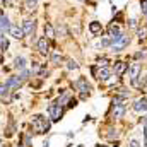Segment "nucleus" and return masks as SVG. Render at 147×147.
<instances>
[{
	"mask_svg": "<svg viewBox=\"0 0 147 147\" xmlns=\"http://www.w3.org/2000/svg\"><path fill=\"white\" fill-rule=\"evenodd\" d=\"M48 113H50V118H51V121H58L60 118H62V105L57 101V103H51L50 106H48Z\"/></svg>",
	"mask_w": 147,
	"mask_h": 147,
	"instance_id": "obj_4",
	"label": "nucleus"
},
{
	"mask_svg": "<svg viewBox=\"0 0 147 147\" xmlns=\"http://www.w3.org/2000/svg\"><path fill=\"white\" fill-rule=\"evenodd\" d=\"M9 92H10V89L7 87V84H0V99L9 101Z\"/></svg>",
	"mask_w": 147,
	"mask_h": 147,
	"instance_id": "obj_16",
	"label": "nucleus"
},
{
	"mask_svg": "<svg viewBox=\"0 0 147 147\" xmlns=\"http://www.w3.org/2000/svg\"><path fill=\"white\" fill-rule=\"evenodd\" d=\"M128 43H130V38L127 36V34H123V33H121L120 36H118L115 41H113V43H111L110 46H111V50H113V51H121V50H123Z\"/></svg>",
	"mask_w": 147,
	"mask_h": 147,
	"instance_id": "obj_2",
	"label": "nucleus"
},
{
	"mask_svg": "<svg viewBox=\"0 0 147 147\" xmlns=\"http://www.w3.org/2000/svg\"><path fill=\"white\" fill-rule=\"evenodd\" d=\"M99 67H108V60L106 58H101L99 60Z\"/></svg>",
	"mask_w": 147,
	"mask_h": 147,
	"instance_id": "obj_27",
	"label": "nucleus"
},
{
	"mask_svg": "<svg viewBox=\"0 0 147 147\" xmlns=\"http://www.w3.org/2000/svg\"><path fill=\"white\" fill-rule=\"evenodd\" d=\"M9 28H10L9 19H7L5 16H2V17H0V31H2V33H5V31H9Z\"/></svg>",
	"mask_w": 147,
	"mask_h": 147,
	"instance_id": "obj_19",
	"label": "nucleus"
},
{
	"mask_svg": "<svg viewBox=\"0 0 147 147\" xmlns=\"http://www.w3.org/2000/svg\"><path fill=\"white\" fill-rule=\"evenodd\" d=\"M134 111H137V113L147 111V99L146 98H140V99H137V101L134 103Z\"/></svg>",
	"mask_w": 147,
	"mask_h": 147,
	"instance_id": "obj_11",
	"label": "nucleus"
},
{
	"mask_svg": "<svg viewBox=\"0 0 147 147\" xmlns=\"http://www.w3.org/2000/svg\"><path fill=\"white\" fill-rule=\"evenodd\" d=\"M19 77H21V80H28L29 79V70H19Z\"/></svg>",
	"mask_w": 147,
	"mask_h": 147,
	"instance_id": "obj_24",
	"label": "nucleus"
},
{
	"mask_svg": "<svg viewBox=\"0 0 147 147\" xmlns=\"http://www.w3.org/2000/svg\"><path fill=\"white\" fill-rule=\"evenodd\" d=\"M89 31H91L94 36L101 34V33H103V26H101V22H98V21H92V22L89 24Z\"/></svg>",
	"mask_w": 147,
	"mask_h": 147,
	"instance_id": "obj_14",
	"label": "nucleus"
},
{
	"mask_svg": "<svg viewBox=\"0 0 147 147\" xmlns=\"http://www.w3.org/2000/svg\"><path fill=\"white\" fill-rule=\"evenodd\" d=\"M130 147H140V146H139L137 140H132V142H130Z\"/></svg>",
	"mask_w": 147,
	"mask_h": 147,
	"instance_id": "obj_29",
	"label": "nucleus"
},
{
	"mask_svg": "<svg viewBox=\"0 0 147 147\" xmlns=\"http://www.w3.org/2000/svg\"><path fill=\"white\" fill-rule=\"evenodd\" d=\"M75 105H77V101H75V99H69V105H67V106H69V108H74Z\"/></svg>",
	"mask_w": 147,
	"mask_h": 147,
	"instance_id": "obj_28",
	"label": "nucleus"
},
{
	"mask_svg": "<svg viewBox=\"0 0 147 147\" xmlns=\"http://www.w3.org/2000/svg\"><path fill=\"white\" fill-rule=\"evenodd\" d=\"M144 135H146V139H147V123L144 125Z\"/></svg>",
	"mask_w": 147,
	"mask_h": 147,
	"instance_id": "obj_30",
	"label": "nucleus"
},
{
	"mask_svg": "<svg viewBox=\"0 0 147 147\" xmlns=\"http://www.w3.org/2000/svg\"><path fill=\"white\" fill-rule=\"evenodd\" d=\"M22 31H24V34H33V31H34V21L26 19L24 24H22Z\"/></svg>",
	"mask_w": 147,
	"mask_h": 147,
	"instance_id": "obj_15",
	"label": "nucleus"
},
{
	"mask_svg": "<svg viewBox=\"0 0 147 147\" xmlns=\"http://www.w3.org/2000/svg\"><path fill=\"white\" fill-rule=\"evenodd\" d=\"M0 48L2 50H7L9 48V39L3 36V34H0Z\"/></svg>",
	"mask_w": 147,
	"mask_h": 147,
	"instance_id": "obj_22",
	"label": "nucleus"
},
{
	"mask_svg": "<svg viewBox=\"0 0 147 147\" xmlns=\"http://www.w3.org/2000/svg\"><path fill=\"white\" fill-rule=\"evenodd\" d=\"M67 69L69 70H77L79 69V63L75 60H67Z\"/></svg>",
	"mask_w": 147,
	"mask_h": 147,
	"instance_id": "obj_23",
	"label": "nucleus"
},
{
	"mask_svg": "<svg viewBox=\"0 0 147 147\" xmlns=\"http://www.w3.org/2000/svg\"><path fill=\"white\" fill-rule=\"evenodd\" d=\"M113 118H121L125 115V105H123V98H115L113 99Z\"/></svg>",
	"mask_w": 147,
	"mask_h": 147,
	"instance_id": "obj_3",
	"label": "nucleus"
},
{
	"mask_svg": "<svg viewBox=\"0 0 147 147\" xmlns=\"http://www.w3.org/2000/svg\"><path fill=\"white\" fill-rule=\"evenodd\" d=\"M137 36H139L140 41H142V39H146V38H147V28H139V29H137Z\"/></svg>",
	"mask_w": 147,
	"mask_h": 147,
	"instance_id": "obj_21",
	"label": "nucleus"
},
{
	"mask_svg": "<svg viewBox=\"0 0 147 147\" xmlns=\"http://www.w3.org/2000/svg\"><path fill=\"white\" fill-rule=\"evenodd\" d=\"M50 60H51V63H60L63 58H62V55H60L58 51H53V53H51V57H50Z\"/></svg>",
	"mask_w": 147,
	"mask_h": 147,
	"instance_id": "obj_20",
	"label": "nucleus"
},
{
	"mask_svg": "<svg viewBox=\"0 0 147 147\" xmlns=\"http://www.w3.org/2000/svg\"><path fill=\"white\" fill-rule=\"evenodd\" d=\"M110 75H111V70L108 67H101L99 72H96V79H99V80H108Z\"/></svg>",
	"mask_w": 147,
	"mask_h": 147,
	"instance_id": "obj_13",
	"label": "nucleus"
},
{
	"mask_svg": "<svg viewBox=\"0 0 147 147\" xmlns=\"http://www.w3.org/2000/svg\"><path fill=\"white\" fill-rule=\"evenodd\" d=\"M2 16H3V12H2V9H0V17H2Z\"/></svg>",
	"mask_w": 147,
	"mask_h": 147,
	"instance_id": "obj_32",
	"label": "nucleus"
},
{
	"mask_svg": "<svg viewBox=\"0 0 147 147\" xmlns=\"http://www.w3.org/2000/svg\"><path fill=\"white\" fill-rule=\"evenodd\" d=\"M108 132H110V134H108V139H111V140H113V139H116V137H118V134H116V130H115V128H110V130H108Z\"/></svg>",
	"mask_w": 147,
	"mask_h": 147,
	"instance_id": "obj_25",
	"label": "nucleus"
},
{
	"mask_svg": "<svg viewBox=\"0 0 147 147\" xmlns=\"http://www.w3.org/2000/svg\"><path fill=\"white\" fill-rule=\"evenodd\" d=\"M130 80H132V86H135V87H139V77H140V63H134L132 65V69H130Z\"/></svg>",
	"mask_w": 147,
	"mask_h": 147,
	"instance_id": "obj_6",
	"label": "nucleus"
},
{
	"mask_svg": "<svg viewBox=\"0 0 147 147\" xmlns=\"http://www.w3.org/2000/svg\"><path fill=\"white\" fill-rule=\"evenodd\" d=\"M113 70H115V74H116L118 77H121L123 74L128 70V63H127V62H115Z\"/></svg>",
	"mask_w": 147,
	"mask_h": 147,
	"instance_id": "obj_8",
	"label": "nucleus"
},
{
	"mask_svg": "<svg viewBox=\"0 0 147 147\" xmlns=\"http://www.w3.org/2000/svg\"><path fill=\"white\" fill-rule=\"evenodd\" d=\"M140 9H142V14L147 16V0H140Z\"/></svg>",
	"mask_w": 147,
	"mask_h": 147,
	"instance_id": "obj_26",
	"label": "nucleus"
},
{
	"mask_svg": "<svg viewBox=\"0 0 147 147\" xmlns=\"http://www.w3.org/2000/svg\"><path fill=\"white\" fill-rule=\"evenodd\" d=\"M38 50H39V53H43V55H48V53H50V39L46 36H43V38L38 39Z\"/></svg>",
	"mask_w": 147,
	"mask_h": 147,
	"instance_id": "obj_7",
	"label": "nucleus"
},
{
	"mask_svg": "<svg viewBox=\"0 0 147 147\" xmlns=\"http://www.w3.org/2000/svg\"><path fill=\"white\" fill-rule=\"evenodd\" d=\"M142 121H144V125H146V123H147V116H144V120H142Z\"/></svg>",
	"mask_w": 147,
	"mask_h": 147,
	"instance_id": "obj_31",
	"label": "nucleus"
},
{
	"mask_svg": "<svg viewBox=\"0 0 147 147\" xmlns=\"http://www.w3.org/2000/svg\"><path fill=\"white\" fill-rule=\"evenodd\" d=\"M80 2H82V0H80Z\"/></svg>",
	"mask_w": 147,
	"mask_h": 147,
	"instance_id": "obj_34",
	"label": "nucleus"
},
{
	"mask_svg": "<svg viewBox=\"0 0 147 147\" xmlns=\"http://www.w3.org/2000/svg\"><path fill=\"white\" fill-rule=\"evenodd\" d=\"M9 34L12 38H16V39H21V38H24V31H22V28H19V26H16V24H10V28H9Z\"/></svg>",
	"mask_w": 147,
	"mask_h": 147,
	"instance_id": "obj_9",
	"label": "nucleus"
},
{
	"mask_svg": "<svg viewBox=\"0 0 147 147\" xmlns=\"http://www.w3.org/2000/svg\"><path fill=\"white\" fill-rule=\"evenodd\" d=\"M24 67H26V58H24V57H17V58H16V62H14V69L22 70Z\"/></svg>",
	"mask_w": 147,
	"mask_h": 147,
	"instance_id": "obj_18",
	"label": "nucleus"
},
{
	"mask_svg": "<svg viewBox=\"0 0 147 147\" xmlns=\"http://www.w3.org/2000/svg\"><path fill=\"white\" fill-rule=\"evenodd\" d=\"M21 147H26V146H21Z\"/></svg>",
	"mask_w": 147,
	"mask_h": 147,
	"instance_id": "obj_33",
	"label": "nucleus"
},
{
	"mask_svg": "<svg viewBox=\"0 0 147 147\" xmlns=\"http://www.w3.org/2000/svg\"><path fill=\"white\" fill-rule=\"evenodd\" d=\"M43 29H45V36L48 38V39H51V38H55V29H53V26H51V24H48V22H46Z\"/></svg>",
	"mask_w": 147,
	"mask_h": 147,
	"instance_id": "obj_17",
	"label": "nucleus"
},
{
	"mask_svg": "<svg viewBox=\"0 0 147 147\" xmlns=\"http://www.w3.org/2000/svg\"><path fill=\"white\" fill-rule=\"evenodd\" d=\"M120 34H121V33H120V28H118L116 24H110V26H108V36H110L111 43L120 36Z\"/></svg>",
	"mask_w": 147,
	"mask_h": 147,
	"instance_id": "obj_12",
	"label": "nucleus"
},
{
	"mask_svg": "<svg viewBox=\"0 0 147 147\" xmlns=\"http://www.w3.org/2000/svg\"><path fill=\"white\" fill-rule=\"evenodd\" d=\"M5 84H7V87H9V89H17V87L22 84V80H21V77H19V75H12V77H9V79H7V82H5Z\"/></svg>",
	"mask_w": 147,
	"mask_h": 147,
	"instance_id": "obj_10",
	"label": "nucleus"
},
{
	"mask_svg": "<svg viewBox=\"0 0 147 147\" xmlns=\"http://www.w3.org/2000/svg\"><path fill=\"white\" fill-rule=\"evenodd\" d=\"M74 87H75L77 91H80V92H87V94H89V91L92 89V87H91V84L87 82V79H86V77H79V79L74 82Z\"/></svg>",
	"mask_w": 147,
	"mask_h": 147,
	"instance_id": "obj_5",
	"label": "nucleus"
},
{
	"mask_svg": "<svg viewBox=\"0 0 147 147\" xmlns=\"http://www.w3.org/2000/svg\"><path fill=\"white\" fill-rule=\"evenodd\" d=\"M31 127L36 134H46L50 130V121L41 115H34L33 120H31Z\"/></svg>",
	"mask_w": 147,
	"mask_h": 147,
	"instance_id": "obj_1",
	"label": "nucleus"
}]
</instances>
